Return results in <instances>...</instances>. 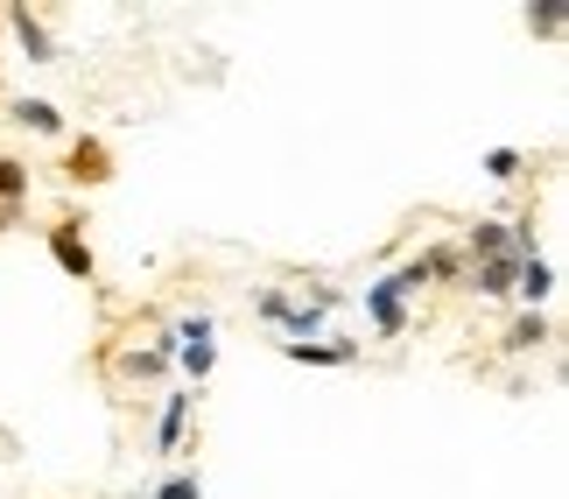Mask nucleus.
Returning <instances> with one entry per match:
<instances>
[{
  "label": "nucleus",
  "mask_w": 569,
  "mask_h": 499,
  "mask_svg": "<svg viewBox=\"0 0 569 499\" xmlns=\"http://www.w3.org/2000/svg\"><path fill=\"white\" fill-rule=\"evenodd\" d=\"M42 247H50V260H57V268L71 275V281H99V253H92V240H84V226H78V219H57Z\"/></svg>",
  "instance_id": "f257e3e1"
},
{
  "label": "nucleus",
  "mask_w": 569,
  "mask_h": 499,
  "mask_svg": "<svg viewBox=\"0 0 569 499\" xmlns=\"http://www.w3.org/2000/svg\"><path fill=\"white\" fill-rule=\"evenodd\" d=\"M366 323H373V338H401L408 331V323H415V302L401 296V289H393V281L380 275V281H366Z\"/></svg>",
  "instance_id": "f03ea898"
},
{
  "label": "nucleus",
  "mask_w": 569,
  "mask_h": 499,
  "mask_svg": "<svg viewBox=\"0 0 569 499\" xmlns=\"http://www.w3.org/2000/svg\"><path fill=\"white\" fill-rule=\"evenodd\" d=\"M197 401H204L197 387H169L162 422H156V458H162V465H169V458H177V450L190 443V416H197Z\"/></svg>",
  "instance_id": "7ed1b4c3"
},
{
  "label": "nucleus",
  "mask_w": 569,
  "mask_h": 499,
  "mask_svg": "<svg viewBox=\"0 0 569 499\" xmlns=\"http://www.w3.org/2000/svg\"><path fill=\"white\" fill-rule=\"evenodd\" d=\"M0 14H8V36L29 50V63H57V36H50V21H42L29 0H8Z\"/></svg>",
  "instance_id": "20e7f679"
},
{
  "label": "nucleus",
  "mask_w": 569,
  "mask_h": 499,
  "mask_svg": "<svg viewBox=\"0 0 569 499\" xmlns=\"http://www.w3.org/2000/svg\"><path fill=\"white\" fill-rule=\"evenodd\" d=\"M120 366H127V380L162 387V380H177V345H169V331H162L156 345H134V352H127Z\"/></svg>",
  "instance_id": "39448f33"
},
{
  "label": "nucleus",
  "mask_w": 569,
  "mask_h": 499,
  "mask_svg": "<svg viewBox=\"0 0 569 499\" xmlns=\"http://www.w3.org/2000/svg\"><path fill=\"white\" fill-rule=\"evenodd\" d=\"M8 120H14V127H29L36 141H63V134H71L63 106H50V99H29V92H21V99H8Z\"/></svg>",
  "instance_id": "423d86ee"
},
{
  "label": "nucleus",
  "mask_w": 569,
  "mask_h": 499,
  "mask_svg": "<svg viewBox=\"0 0 569 499\" xmlns=\"http://www.w3.org/2000/svg\"><path fill=\"white\" fill-rule=\"evenodd\" d=\"M281 359H289V366H359L366 345L359 338H317V345H289V338H281Z\"/></svg>",
  "instance_id": "0eeeda50"
},
{
  "label": "nucleus",
  "mask_w": 569,
  "mask_h": 499,
  "mask_svg": "<svg viewBox=\"0 0 569 499\" xmlns=\"http://www.w3.org/2000/svg\"><path fill=\"white\" fill-rule=\"evenodd\" d=\"M499 345H507L513 359H535V352H549V345H556V323H549V310H520V317L507 323V338H499Z\"/></svg>",
  "instance_id": "6e6552de"
},
{
  "label": "nucleus",
  "mask_w": 569,
  "mask_h": 499,
  "mask_svg": "<svg viewBox=\"0 0 569 499\" xmlns=\"http://www.w3.org/2000/svg\"><path fill=\"white\" fill-rule=\"evenodd\" d=\"M549 296H556V268H549V260H520L513 302H520V310H549Z\"/></svg>",
  "instance_id": "1a4fd4ad"
},
{
  "label": "nucleus",
  "mask_w": 569,
  "mask_h": 499,
  "mask_svg": "<svg viewBox=\"0 0 569 499\" xmlns=\"http://www.w3.org/2000/svg\"><path fill=\"white\" fill-rule=\"evenodd\" d=\"M513 275H520V260L499 253V260H478V268H465V289H471V296H513Z\"/></svg>",
  "instance_id": "9d476101"
},
{
  "label": "nucleus",
  "mask_w": 569,
  "mask_h": 499,
  "mask_svg": "<svg viewBox=\"0 0 569 499\" xmlns=\"http://www.w3.org/2000/svg\"><path fill=\"white\" fill-rule=\"evenodd\" d=\"M457 253H465L471 268H478V260H499V253H507V219H478L465 240H457Z\"/></svg>",
  "instance_id": "9b49d317"
},
{
  "label": "nucleus",
  "mask_w": 569,
  "mask_h": 499,
  "mask_svg": "<svg viewBox=\"0 0 569 499\" xmlns=\"http://www.w3.org/2000/svg\"><path fill=\"white\" fill-rule=\"evenodd\" d=\"M71 177H78V183H99V177H113V156H106V141H99V134L71 141Z\"/></svg>",
  "instance_id": "f8f14e48"
},
{
  "label": "nucleus",
  "mask_w": 569,
  "mask_h": 499,
  "mask_svg": "<svg viewBox=\"0 0 569 499\" xmlns=\"http://www.w3.org/2000/svg\"><path fill=\"white\" fill-rule=\"evenodd\" d=\"M29 162H14V156H0V211H29Z\"/></svg>",
  "instance_id": "ddd939ff"
},
{
  "label": "nucleus",
  "mask_w": 569,
  "mask_h": 499,
  "mask_svg": "<svg viewBox=\"0 0 569 499\" xmlns=\"http://www.w3.org/2000/svg\"><path fill=\"white\" fill-rule=\"evenodd\" d=\"M422 268H429V281H465V253H457V240H429Z\"/></svg>",
  "instance_id": "4468645a"
},
{
  "label": "nucleus",
  "mask_w": 569,
  "mask_h": 499,
  "mask_svg": "<svg viewBox=\"0 0 569 499\" xmlns=\"http://www.w3.org/2000/svg\"><path fill=\"white\" fill-rule=\"evenodd\" d=\"M528 29H535L541 42H556V36L569 29V0H528Z\"/></svg>",
  "instance_id": "2eb2a0df"
},
{
  "label": "nucleus",
  "mask_w": 569,
  "mask_h": 499,
  "mask_svg": "<svg viewBox=\"0 0 569 499\" xmlns=\"http://www.w3.org/2000/svg\"><path fill=\"white\" fill-rule=\"evenodd\" d=\"M141 499H204V479L197 471H169V479H148Z\"/></svg>",
  "instance_id": "dca6fc26"
},
{
  "label": "nucleus",
  "mask_w": 569,
  "mask_h": 499,
  "mask_svg": "<svg viewBox=\"0 0 569 499\" xmlns=\"http://www.w3.org/2000/svg\"><path fill=\"white\" fill-rule=\"evenodd\" d=\"M289 310H296V289H253V317L260 323H281Z\"/></svg>",
  "instance_id": "f3484780"
},
{
  "label": "nucleus",
  "mask_w": 569,
  "mask_h": 499,
  "mask_svg": "<svg viewBox=\"0 0 569 499\" xmlns=\"http://www.w3.org/2000/svg\"><path fill=\"white\" fill-rule=\"evenodd\" d=\"M486 177H492V183L528 177V156H520V148H492V156H486Z\"/></svg>",
  "instance_id": "a211bd4d"
},
{
  "label": "nucleus",
  "mask_w": 569,
  "mask_h": 499,
  "mask_svg": "<svg viewBox=\"0 0 569 499\" xmlns=\"http://www.w3.org/2000/svg\"><path fill=\"white\" fill-rule=\"evenodd\" d=\"M387 281H393V289H401V296L415 302V296H422V289H429V268H422V253H408V260H401V268H393Z\"/></svg>",
  "instance_id": "6ab92c4d"
},
{
  "label": "nucleus",
  "mask_w": 569,
  "mask_h": 499,
  "mask_svg": "<svg viewBox=\"0 0 569 499\" xmlns=\"http://www.w3.org/2000/svg\"><path fill=\"white\" fill-rule=\"evenodd\" d=\"M21 226V211H0V232H14Z\"/></svg>",
  "instance_id": "aec40b11"
}]
</instances>
